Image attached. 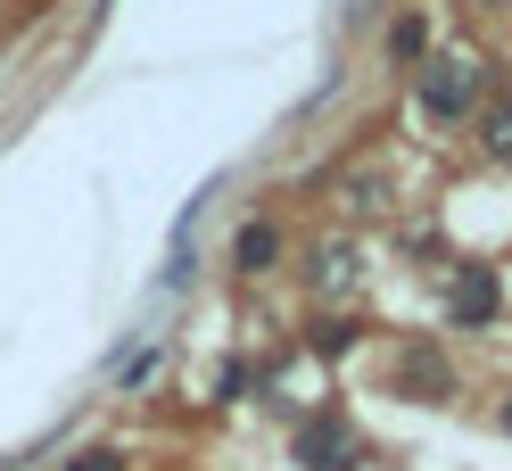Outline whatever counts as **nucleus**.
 <instances>
[{
    "instance_id": "obj_1",
    "label": "nucleus",
    "mask_w": 512,
    "mask_h": 471,
    "mask_svg": "<svg viewBox=\"0 0 512 471\" xmlns=\"http://www.w3.org/2000/svg\"><path fill=\"white\" fill-rule=\"evenodd\" d=\"M356 430H347V414H306L298 422V463L306 471H356Z\"/></svg>"
},
{
    "instance_id": "obj_2",
    "label": "nucleus",
    "mask_w": 512,
    "mask_h": 471,
    "mask_svg": "<svg viewBox=\"0 0 512 471\" xmlns=\"http://www.w3.org/2000/svg\"><path fill=\"white\" fill-rule=\"evenodd\" d=\"M496 306H504L496 265H463L455 290H446V323H455V331H479V323H496Z\"/></svg>"
},
{
    "instance_id": "obj_3",
    "label": "nucleus",
    "mask_w": 512,
    "mask_h": 471,
    "mask_svg": "<svg viewBox=\"0 0 512 471\" xmlns=\"http://www.w3.org/2000/svg\"><path fill=\"white\" fill-rule=\"evenodd\" d=\"M471 67L463 58H438V67H422V116H438V124H455L463 108H471Z\"/></svg>"
},
{
    "instance_id": "obj_4",
    "label": "nucleus",
    "mask_w": 512,
    "mask_h": 471,
    "mask_svg": "<svg viewBox=\"0 0 512 471\" xmlns=\"http://www.w3.org/2000/svg\"><path fill=\"white\" fill-rule=\"evenodd\" d=\"M232 265H240V273H273V265H281V224H265V215H256V224H240Z\"/></svg>"
},
{
    "instance_id": "obj_5",
    "label": "nucleus",
    "mask_w": 512,
    "mask_h": 471,
    "mask_svg": "<svg viewBox=\"0 0 512 471\" xmlns=\"http://www.w3.org/2000/svg\"><path fill=\"white\" fill-rule=\"evenodd\" d=\"M422 50H430V17H397V25H389V58H397V67H413Z\"/></svg>"
},
{
    "instance_id": "obj_6",
    "label": "nucleus",
    "mask_w": 512,
    "mask_h": 471,
    "mask_svg": "<svg viewBox=\"0 0 512 471\" xmlns=\"http://www.w3.org/2000/svg\"><path fill=\"white\" fill-rule=\"evenodd\" d=\"M347 281H356V257H347V248H323V257H314V290H347Z\"/></svg>"
},
{
    "instance_id": "obj_7",
    "label": "nucleus",
    "mask_w": 512,
    "mask_h": 471,
    "mask_svg": "<svg viewBox=\"0 0 512 471\" xmlns=\"http://www.w3.org/2000/svg\"><path fill=\"white\" fill-rule=\"evenodd\" d=\"M356 348V323H314V356H347Z\"/></svg>"
},
{
    "instance_id": "obj_8",
    "label": "nucleus",
    "mask_w": 512,
    "mask_h": 471,
    "mask_svg": "<svg viewBox=\"0 0 512 471\" xmlns=\"http://www.w3.org/2000/svg\"><path fill=\"white\" fill-rule=\"evenodd\" d=\"M67 471H124V455L116 447H83V455H67Z\"/></svg>"
},
{
    "instance_id": "obj_9",
    "label": "nucleus",
    "mask_w": 512,
    "mask_h": 471,
    "mask_svg": "<svg viewBox=\"0 0 512 471\" xmlns=\"http://www.w3.org/2000/svg\"><path fill=\"white\" fill-rule=\"evenodd\" d=\"M488 149L512 166V108H496V116H488Z\"/></svg>"
},
{
    "instance_id": "obj_10",
    "label": "nucleus",
    "mask_w": 512,
    "mask_h": 471,
    "mask_svg": "<svg viewBox=\"0 0 512 471\" xmlns=\"http://www.w3.org/2000/svg\"><path fill=\"white\" fill-rule=\"evenodd\" d=\"M240 389H248V364H223V372H215V397H223V405H232Z\"/></svg>"
},
{
    "instance_id": "obj_11",
    "label": "nucleus",
    "mask_w": 512,
    "mask_h": 471,
    "mask_svg": "<svg viewBox=\"0 0 512 471\" xmlns=\"http://www.w3.org/2000/svg\"><path fill=\"white\" fill-rule=\"evenodd\" d=\"M504 430H512V405H504Z\"/></svg>"
}]
</instances>
